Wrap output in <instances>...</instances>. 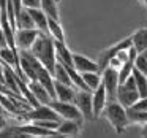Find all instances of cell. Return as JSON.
Here are the masks:
<instances>
[{
    "mask_svg": "<svg viewBox=\"0 0 147 138\" xmlns=\"http://www.w3.org/2000/svg\"><path fill=\"white\" fill-rule=\"evenodd\" d=\"M101 84L106 90L108 102H114L115 94H117V87H119V70L106 67L101 71Z\"/></svg>",
    "mask_w": 147,
    "mask_h": 138,
    "instance_id": "5",
    "label": "cell"
},
{
    "mask_svg": "<svg viewBox=\"0 0 147 138\" xmlns=\"http://www.w3.org/2000/svg\"><path fill=\"white\" fill-rule=\"evenodd\" d=\"M3 113H5L3 111V106H2V103H0V116H3Z\"/></svg>",
    "mask_w": 147,
    "mask_h": 138,
    "instance_id": "30",
    "label": "cell"
},
{
    "mask_svg": "<svg viewBox=\"0 0 147 138\" xmlns=\"http://www.w3.org/2000/svg\"><path fill=\"white\" fill-rule=\"evenodd\" d=\"M131 75H133V80H134V84H136L139 99H141V97H147V75L138 71L136 68H133Z\"/></svg>",
    "mask_w": 147,
    "mask_h": 138,
    "instance_id": "20",
    "label": "cell"
},
{
    "mask_svg": "<svg viewBox=\"0 0 147 138\" xmlns=\"http://www.w3.org/2000/svg\"><path fill=\"white\" fill-rule=\"evenodd\" d=\"M54 90H55V100H60V102H71L74 100V94H76V87L73 86H67V84H62L54 81Z\"/></svg>",
    "mask_w": 147,
    "mask_h": 138,
    "instance_id": "12",
    "label": "cell"
},
{
    "mask_svg": "<svg viewBox=\"0 0 147 138\" xmlns=\"http://www.w3.org/2000/svg\"><path fill=\"white\" fill-rule=\"evenodd\" d=\"M59 2H60V0H59Z\"/></svg>",
    "mask_w": 147,
    "mask_h": 138,
    "instance_id": "34",
    "label": "cell"
},
{
    "mask_svg": "<svg viewBox=\"0 0 147 138\" xmlns=\"http://www.w3.org/2000/svg\"><path fill=\"white\" fill-rule=\"evenodd\" d=\"M130 108L131 109H138V111H147V97H141V99H138Z\"/></svg>",
    "mask_w": 147,
    "mask_h": 138,
    "instance_id": "24",
    "label": "cell"
},
{
    "mask_svg": "<svg viewBox=\"0 0 147 138\" xmlns=\"http://www.w3.org/2000/svg\"><path fill=\"white\" fill-rule=\"evenodd\" d=\"M127 116H128V122L130 124L142 125L147 122V111H138V109L127 108Z\"/></svg>",
    "mask_w": 147,
    "mask_h": 138,
    "instance_id": "22",
    "label": "cell"
},
{
    "mask_svg": "<svg viewBox=\"0 0 147 138\" xmlns=\"http://www.w3.org/2000/svg\"><path fill=\"white\" fill-rule=\"evenodd\" d=\"M27 86H29L30 92L33 94L35 100L40 103V105H48V103L52 100L51 95H49V92L38 83V81H29V83H27Z\"/></svg>",
    "mask_w": 147,
    "mask_h": 138,
    "instance_id": "13",
    "label": "cell"
},
{
    "mask_svg": "<svg viewBox=\"0 0 147 138\" xmlns=\"http://www.w3.org/2000/svg\"><path fill=\"white\" fill-rule=\"evenodd\" d=\"M36 59L38 62L52 75L54 71V67H55V48H54V40L48 35V33H43L40 32L36 40L33 41V45L30 46L29 49Z\"/></svg>",
    "mask_w": 147,
    "mask_h": 138,
    "instance_id": "1",
    "label": "cell"
},
{
    "mask_svg": "<svg viewBox=\"0 0 147 138\" xmlns=\"http://www.w3.org/2000/svg\"><path fill=\"white\" fill-rule=\"evenodd\" d=\"M24 8H40V0H22Z\"/></svg>",
    "mask_w": 147,
    "mask_h": 138,
    "instance_id": "25",
    "label": "cell"
},
{
    "mask_svg": "<svg viewBox=\"0 0 147 138\" xmlns=\"http://www.w3.org/2000/svg\"><path fill=\"white\" fill-rule=\"evenodd\" d=\"M81 76H82L84 84L90 92L101 84V73H98V71H84V73H81Z\"/></svg>",
    "mask_w": 147,
    "mask_h": 138,
    "instance_id": "19",
    "label": "cell"
},
{
    "mask_svg": "<svg viewBox=\"0 0 147 138\" xmlns=\"http://www.w3.org/2000/svg\"><path fill=\"white\" fill-rule=\"evenodd\" d=\"M130 40H131V46L136 49L138 54H141L142 51L147 49V29L146 27L138 29L136 32L130 37Z\"/></svg>",
    "mask_w": 147,
    "mask_h": 138,
    "instance_id": "14",
    "label": "cell"
},
{
    "mask_svg": "<svg viewBox=\"0 0 147 138\" xmlns=\"http://www.w3.org/2000/svg\"><path fill=\"white\" fill-rule=\"evenodd\" d=\"M141 137H142V138H147V122L141 125Z\"/></svg>",
    "mask_w": 147,
    "mask_h": 138,
    "instance_id": "27",
    "label": "cell"
},
{
    "mask_svg": "<svg viewBox=\"0 0 147 138\" xmlns=\"http://www.w3.org/2000/svg\"><path fill=\"white\" fill-rule=\"evenodd\" d=\"M40 30L36 29H16L14 32V43L18 49H30L33 41L36 40Z\"/></svg>",
    "mask_w": 147,
    "mask_h": 138,
    "instance_id": "7",
    "label": "cell"
},
{
    "mask_svg": "<svg viewBox=\"0 0 147 138\" xmlns=\"http://www.w3.org/2000/svg\"><path fill=\"white\" fill-rule=\"evenodd\" d=\"M62 119H68V121H76L78 124H84V118L78 106L71 102H60V100H51L48 103Z\"/></svg>",
    "mask_w": 147,
    "mask_h": 138,
    "instance_id": "4",
    "label": "cell"
},
{
    "mask_svg": "<svg viewBox=\"0 0 147 138\" xmlns=\"http://www.w3.org/2000/svg\"><path fill=\"white\" fill-rule=\"evenodd\" d=\"M139 2H141V0H139Z\"/></svg>",
    "mask_w": 147,
    "mask_h": 138,
    "instance_id": "35",
    "label": "cell"
},
{
    "mask_svg": "<svg viewBox=\"0 0 147 138\" xmlns=\"http://www.w3.org/2000/svg\"><path fill=\"white\" fill-rule=\"evenodd\" d=\"M40 8L48 18L59 21V0H40Z\"/></svg>",
    "mask_w": 147,
    "mask_h": 138,
    "instance_id": "18",
    "label": "cell"
},
{
    "mask_svg": "<svg viewBox=\"0 0 147 138\" xmlns=\"http://www.w3.org/2000/svg\"><path fill=\"white\" fill-rule=\"evenodd\" d=\"M0 81L3 83V65H2V61H0Z\"/></svg>",
    "mask_w": 147,
    "mask_h": 138,
    "instance_id": "29",
    "label": "cell"
},
{
    "mask_svg": "<svg viewBox=\"0 0 147 138\" xmlns=\"http://www.w3.org/2000/svg\"><path fill=\"white\" fill-rule=\"evenodd\" d=\"M7 46V41H5V35H3V30H2V26H0V48Z\"/></svg>",
    "mask_w": 147,
    "mask_h": 138,
    "instance_id": "26",
    "label": "cell"
},
{
    "mask_svg": "<svg viewBox=\"0 0 147 138\" xmlns=\"http://www.w3.org/2000/svg\"><path fill=\"white\" fill-rule=\"evenodd\" d=\"M133 68H136L138 71H141V73L147 75V59L144 57L142 54H138L136 57H134V64H133Z\"/></svg>",
    "mask_w": 147,
    "mask_h": 138,
    "instance_id": "23",
    "label": "cell"
},
{
    "mask_svg": "<svg viewBox=\"0 0 147 138\" xmlns=\"http://www.w3.org/2000/svg\"><path fill=\"white\" fill-rule=\"evenodd\" d=\"M73 103L81 111L84 121H93V111H92V92L90 90H81L76 89Z\"/></svg>",
    "mask_w": 147,
    "mask_h": 138,
    "instance_id": "6",
    "label": "cell"
},
{
    "mask_svg": "<svg viewBox=\"0 0 147 138\" xmlns=\"http://www.w3.org/2000/svg\"><path fill=\"white\" fill-rule=\"evenodd\" d=\"M106 103H108V95L106 90L103 87V84H100L95 90H92V111H93V119L100 118L101 111L105 109Z\"/></svg>",
    "mask_w": 147,
    "mask_h": 138,
    "instance_id": "8",
    "label": "cell"
},
{
    "mask_svg": "<svg viewBox=\"0 0 147 138\" xmlns=\"http://www.w3.org/2000/svg\"><path fill=\"white\" fill-rule=\"evenodd\" d=\"M48 35L54 41H65V32L62 29V24L57 19L48 18Z\"/></svg>",
    "mask_w": 147,
    "mask_h": 138,
    "instance_id": "16",
    "label": "cell"
},
{
    "mask_svg": "<svg viewBox=\"0 0 147 138\" xmlns=\"http://www.w3.org/2000/svg\"><path fill=\"white\" fill-rule=\"evenodd\" d=\"M101 114H103V118L114 127V130H115L117 135H122L125 130H127L128 125H130L128 116H127V108L122 106L120 103L115 102V100L114 102L106 103V106L101 111Z\"/></svg>",
    "mask_w": 147,
    "mask_h": 138,
    "instance_id": "2",
    "label": "cell"
},
{
    "mask_svg": "<svg viewBox=\"0 0 147 138\" xmlns=\"http://www.w3.org/2000/svg\"><path fill=\"white\" fill-rule=\"evenodd\" d=\"M3 127H7V119H5L3 116H0V130Z\"/></svg>",
    "mask_w": 147,
    "mask_h": 138,
    "instance_id": "28",
    "label": "cell"
},
{
    "mask_svg": "<svg viewBox=\"0 0 147 138\" xmlns=\"http://www.w3.org/2000/svg\"><path fill=\"white\" fill-rule=\"evenodd\" d=\"M14 22H16V29H35V24L32 21L29 10L27 8H21V11L16 14L14 18Z\"/></svg>",
    "mask_w": 147,
    "mask_h": 138,
    "instance_id": "17",
    "label": "cell"
},
{
    "mask_svg": "<svg viewBox=\"0 0 147 138\" xmlns=\"http://www.w3.org/2000/svg\"><path fill=\"white\" fill-rule=\"evenodd\" d=\"M55 48V61L65 67H73V52L67 46L65 41H54Z\"/></svg>",
    "mask_w": 147,
    "mask_h": 138,
    "instance_id": "11",
    "label": "cell"
},
{
    "mask_svg": "<svg viewBox=\"0 0 147 138\" xmlns=\"http://www.w3.org/2000/svg\"><path fill=\"white\" fill-rule=\"evenodd\" d=\"M141 54H142V56H144V57H146V59H147V49H146V51H142V52H141Z\"/></svg>",
    "mask_w": 147,
    "mask_h": 138,
    "instance_id": "31",
    "label": "cell"
},
{
    "mask_svg": "<svg viewBox=\"0 0 147 138\" xmlns=\"http://www.w3.org/2000/svg\"><path fill=\"white\" fill-rule=\"evenodd\" d=\"M73 67L79 73H84V71H98V73H101L98 64L95 61H92V59L86 57L82 54H74V52H73Z\"/></svg>",
    "mask_w": 147,
    "mask_h": 138,
    "instance_id": "10",
    "label": "cell"
},
{
    "mask_svg": "<svg viewBox=\"0 0 147 138\" xmlns=\"http://www.w3.org/2000/svg\"><path fill=\"white\" fill-rule=\"evenodd\" d=\"M138 99H139V94H138L136 84H134L133 75H131L122 84H119L117 94H115V102H119L125 108H130Z\"/></svg>",
    "mask_w": 147,
    "mask_h": 138,
    "instance_id": "3",
    "label": "cell"
},
{
    "mask_svg": "<svg viewBox=\"0 0 147 138\" xmlns=\"http://www.w3.org/2000/svg\"><path fill=\"white\" fill-rule=\"evenodd\" d=\"M35 24V29L43 33H48V16L41 11V8H27Z\"/></svg>",
    "mask_w": 147,
    "mask_h": 138,
    "instance_id": "15",
    "label": "cell"
},
{
    "mask_svg": "<svg viewBox=\"0 0 147 138\" xmlns=\"http://www.w3.org/2000/svg\"><path fill=\"white\" fill-rule=\"evenodd\" d=\"M52 78H54V81H57V83L67 84V86H73V83H71L70 76H68L67 68H65L62 64H59V62H55L54 71H52ZM73 87H74V86H73Z\"/></svg>",
    "mask_w": 147,
    "mask_h": 138,
    "instance_id": "21",
    "label": "cell"
},
{
    "mask_svg": "<svg viewBox=\"0 0 147 138\" xmlns=\"http://www.w3.org/2000/svg\"><path fill=\"white\" fill-rule=\"evenodd\" d=\"M141 2H142V3H144V5H146V7H147V0H141Z\"/></svg>",
    "mask_w": 147,
    "mask_h": 138,
    "instance_id": "32",
    "label": "cell"
},
{
    "mask_svg": "<svg viewBox=\"0 0 147 138\" xmlns=\"http://www.w3.org/2000/svg\"><path fill=\"white\" fill-rule=\"evenodd\" d=\"M81 127L82 125L78 124L76 121H68V119H62L59 127L55 128L59 135H62L63 138H76L81 133Z\"/></svg>",
    "mask_w": 147,
    "mask_h": 138,
    "instance_id": "9",
    "label": "cell"
},
{
    "mask_svg": "<svg viewBox=\"0 0 147 138\" xmlns=\"http://www.w3.org/2000/svg\"><path fill=\"white\" fill-rule=\"evenodd\" d=\"M0 14H2V10H0Z\"/></svg>",
    "mask_w": 147,
    "mask_h": 138,
    "instance_id": "33",
    "label": "cell"
}]
</instances>
